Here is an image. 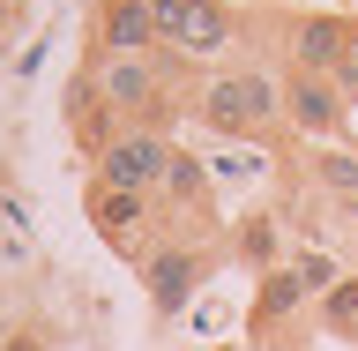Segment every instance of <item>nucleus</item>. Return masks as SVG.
I'll list each match as a JSON object with an SVG mask.
<instances>
[{"label":"nucleus","mask_w":358,"mask_h":351,"mask_svg":"<svg viewBox=\"0 0 358 351\" xmlns=\"http://www.w3.org/2000/svg\"><path fill=\"white\" fill-rule=\"evenodd\" d=\"M8 22H15V0H0V45H8Z\"/></svg>","instance_id":"obj_14"},{"label":"nucleus","mask_w":358,"mask_h":351,"mask_svg":"<svg viewBox=\"0 0 358 351\" xmlns=\"http://www.w3.org/2000/svg\"><path fill=\"white\" fill-rule=\"evenodd\" d=\"M157 8V38H164V53H172L179 67H231V53H239V38L254 30V22L231 8V0H150Z\"/></svg>","instance_id":"obj_3"},{"label":"nucleus","mask_w":358,"mask_h":351,"mask_svg":"<svg viewBox=\"0 0 358 351\" xmlns=\"http://www.w3.org/2000/svg\"><path fill=\"white\" fill-rule=\"evenodd\" d=\"M313 314V291L299 269H268V277H254V299H246V344H291V329Z\"/></svg>","instance_id":"obj_8"},{"label":"nucleus","mask_w":358,"mask_h":351,"mask_svg":"<svg viewBox=\"0 0 358 351\" xmlns=\"http://www.w3.org/2000/svg\"><path fill=\"white\" fill-rule=\"evenodd\" d=\"M343 247H351V262H358V217H351V232H343Z\"/></svg>","instance_id":"obj_15"},{"label":"nucleus","mask_w":358,"mask_h":351,"mask_svg":"<svg viewBox=\"0 0 358 351\" xmlns=\"http://www.w3.org/2000/svg\"><path fill=\"white\" fill-rule=\"evenodd\" d=\"M224 254H231V269H246V277L284 269L291 262V217L284 209H239V217L224 224Z\"/></svg>","instance_id":"obj_9"},{"label":"nucleus","mask_w":358,"mask_h":351,"mask_svg":"<svg viewBox=\"0 0 358 351\" xmlns=\"http://www.w3.org/2000/svg\"><path fill=\"white\" fill-rule=\"evenodd\" d=\"M313 322H321L329 336H358V269L329 291V299H321V307H313Z\"/></svg>","instance_id":"obj_12"},{"label":"nucleus","mask_w":358,"mask_h":351,"mask_svg":"<svg viewBox=\"0 0 358 351\" xmlns=\"http://www.w3.org/2000/svg\"><path fill=\"white\" fill-rule=\"evenodd\" d=\"M187 120L217 142H254L268 150L284 135V67L254 53V60H231V67H209L201 83H187Z\"/></svg>","instance_id":"obj_1"},{"label":"nucleus","mask_w":358,"mask_h":351,"mask_svg":"<svg viewBox=\"0 0 358 351\" xmlns=\"http://www.w3.org/2000/svg\"><path fill=\"white\" fill-rule=\"evenodd\" d=\"M224 262H231V254H224V240H187V232H164V247H157L134 277H142V291H150V307L172 322V314L194 307V291L209 284Z\"/></svg>","instance_id":"obj_5"},{"label":"nucleus","mask_w":358,"mask_h":351,"mask_svg":"<svg viewBox=\"0 0 358 351\" xmlns=\"http://www.w3.org/2000/svg\"><path fill=\"white\" fill-rule=\"evenodd\" d=\"M90 53H164L150 0H90Z\"/></svg>","instance_id":"obj_10"},{"label":"nucleus","mask_w":358,"mask_h":351,"mask_svg":"<svg viewBox=\"0 0 358 351\" xmlns=\"http://www.w3.org/2000/svg\"><path fill=\"white\" fill-rule=\"evenodd\" d=\"M299 195L313 202V209H321V202H343V209H351L358 202V157L351 150H306V172H299Z\"/></svg>","instance_id":"obj_11"},{"label":"nucleus","mask_w":358,"mask_h":351,"mask_svg":"<svg viewBox=\"0 0 358 351\" xmlns=\"http://www.w3.org/2000/svg\"><path fill=\"white\" fill-rule=\"evenodd\" d=\"M254 30L268 38L276 67L358 83V15L351 8H284V15H254Z\"/></svg>","instance_id":"obj_2"},{"label":"nucleus","mask_w":358,"mask_h":351,"mask_svg":"<svg viewBox=\"0 0 358 351\" xmlns=\"http://www.w3.org/2000/svg\"><path fill=\"white\" fill-rule=\"evenodd\" d=\"M8 351H52V344H45V329H38V322H15V336H8Z\"/></svg>","instance_id":"obj_13"},{"label":"nucleus","mask_w":358,"mask_h":351,"mask_svg":"<svg viewBox=\"0 0 358 351\" xmlns=\"http://www.w3.org/2000/svg\"><path fill=\"white\" fill-rule=\"evenodd\" d=\"M8 336H15V322H8V314H0V351H8Z\"/></svg>","instance_id":"obj_16"},{"label":"nucleus","mask_w":358,"mask_h":351,"mask_svg":"<svg viewBox=\"0 0 358 351\" xmlns=\"http://www.w3.org/2000/svg\"><path fill=\"white\" fill-rule=\"evenodd\" d=\"M83 217H90V232H97L120 262H134V269L150 262L157 247H164V232H172L150 195H120V187H97V179H90V195H83Z\"/></svg>","instance_id":"obj_6"},{"label":"nucleus","mask_w":358,"mask_h":351,"mask_svg":"<svg viewBox=\"0 0 358 351\" xmlns=\"http://www.w3.org/2000/svg\"><path fill=\"white\" fill-rule=\"evenodd\" d=\"M351 105H358V83L284 67V135L299 142V150H329V142H343V135H351Z\"/></svg>","instance_id":"obj_4"},{"label":"nucleus","mask_w":358,"mask_h":351,"mask_svg":"<svg viewBox=\"0 0 358 351\" xmlns=\"http://www.w3.org/2000/svg\"><path fill=\"white\" fill-rule=\"evenodd\" d=\"M172 157H179V142L164 128H127L105 157H90V179H97V187H120V195H150L157 202V195H164Z\"/></svg>","instance_id":"obj_7"}]
</instances>
